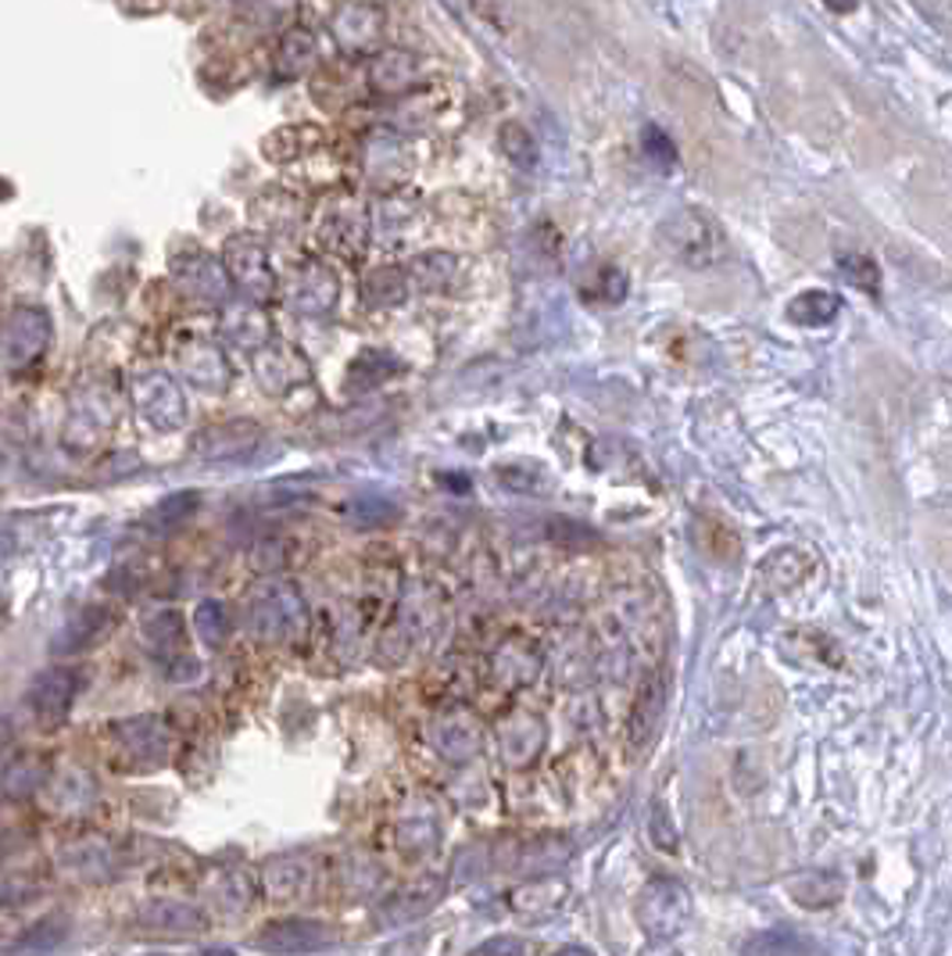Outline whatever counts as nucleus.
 Masks as SVG:
<instances>
[{
	"label": "nucleus",
	"instance_id": "obj_22",
	"mask_svg": "<svg viewBox=\"0 0 952 956\" xmlns=\"http://www.w3.org/2000/svg\"><path fill=\"white\" fill-rule=\"evenodd\" d=\"M838 272L841 280H846L849 286H855V291L863 294H877L881 291V269L870 255H860V251H841L838 255Z\"/></svg>",
	"mask_w": 952,
	"mask_h": 956
},
{
	"label": "nucleus",
	"instance_id": "obj_15",
	"mask_svg": "<svg viewBox=\"0 0 952 956\" xmlns=\"http://www.w3.org/2000/svg\"><path fill=\"white\" fill-rule=\"evenodd\" d=\"M254 223H262L269 234H294L297 226H302V201H297L294 194H283V190H272V194H262L254 201Z\"/></svg>",
	"mask_w": 952,
	"mask_h": 956
},
{
	"label": "nucleus",
	"instance_id": "obj_16",
	"mask_svg": "<svg viewBox=\"0 0 952 956\" xmlns=\"http://www.w3.org/2000/svg\"><path fill=\"white\" fill-rule=\"evenodd\" d=\"M784 316L795 326H809V330H816V326H827L841 316V297L835 291H802L787 302Z\"/></svg>",
	"mask_w": 952,
	"mask_h": 956
},
{
	"label": "nucleus",
	"instance_id": "obj_3",
	"mask_svg": "<svg viewBox=\"0 0 952 956\" xmlns=\"http://www.w3.org/2000/svg\"><path fill=\"white\" fill-rule=\"evenodd\" d=\"M384 8L373 4V0H344L333 19H330V36L340 54L348 58H365L373 54L379 36H384Z\"/></svg>",
	"mask_w": 952,
	"mask_h": 956
},
{
	"label": "nucleus",
	"instance_id": "obj_27",
	"mask_svg": "<svg viewBox=\"0 0 952 956\" xmlns=\"http://www.w3.org/2000/svg\"><path fill=\"white\" fill-rule=\"evenodd\" d=\"M65 921H58V918H50V921H44V924H36L33 927V935H25V942H22V953H30V956H44V953H50L54 946H58V942L65 938Z\"/></svg>",
	"mask_w": 952,
	"mask_h": 956
},
{
	"label": "nucleus",
	"instance_id": "obj_21",
	"mask_svg": "<svg viewBox=\"0 0 952 956\" xmlns=\"http://www.w3.org/2000/svg\"><path fill=\"white\" fill-rule=\"evenodd\" d=\"M390 370H398L390 351H379V348H365L355 362H351V376H348V387L351 391H370L376 384H384L390 376Z\"/></svg>",
	"mask_w": 952,
	"mask_h": 956
},
{
	"label": "nucleus",
	"instance_id": "obj_33",
	"mask_svg": "<svg viewBox=\"0 0 952 956\" xmlns=\"http://www.w3.org/2000/svg\"><path fill=\"white\" fill-rule=\"evenodd\" d=\"M559 956H591V953H583V949H563Z\"/></svg>",
	"mask_w": 952,
	"mask_h": 956
},
{
	"label": "nucleus",
	"instance_id": "obj_30",
	"mask_svg": "<svg viewBox=\"0 0 952 956\" xmlns=\"http://www.w3.org/2000/svg\"><path fill=\"white\" fill-rule=\"evenodd\" d=\"M223 606L219 603H208V606H201V612H197V623L204 627V634H212V641H219L223 638Z\"/></svg>",
	"mask_w": 952,
	"mask_h": 956
},
{
	"label": "nucleus",
	"instance_id": "obj_28",
	"mask_svg": "<svg viewBox=\"0 0 952 956\" xmlns=\"http://www.w3.org/2000/svg\"><path fill=\"white\" fill-rule=\"evenodd\" d=\"M394 516H398V509L384 498H359L355 505H351V520L362 524V527H376L384 520H394Z\"/></svg>",
	"mask_w": 952,
	"mask_h": 956
},
{
	"label": "nucleus",
	"instance_id": "obj_26",
	"mask_svg": "<svg viewBox=\"0 0 952 956\" xmlns=\"http://www.w3.org/2000/svg\"><path fill=\"white\" fill-rule=\"evenodd\" d=\"M642 151H645V158H648L659 172H670V169L677 166L673 140H670V136H666L659 126H645V133H642Z\"/></svg>",
	"mask_w": 952,
	"mask_h": 956
},
{
	"label": "nucleus",
	"instance_id": "obj_20",
	"mask_svg": "<svg viewBox=\"0 0 952 956\" xmlns=\"http://www.w3.org/2000/svg\"><path fill=\"white\" fill-rule=\"evenodd\" d=\"M319 144H322V130H316V126H287V130H276L265 140V158L291 161V158H302L308 147H319Z\"/></svg>",
	"mask_w": 952,
	"mask_h": 956
},
{
	"label": "nucleus",
	"instance_id": "obj_12",
	"mask_svg": "<svg viewBox=\"0 0 952 956\" xmlns=\"http://www.w3.org/2000/svg\"><path fill=\"white\" fill-rule=\"evenodd\" d=\"M258 380H262L265 391L283 394L297 384H305L308 365H305L302 355L291 351V348H265L262 355H258Z\"/></svg>",
	"mask_w": 952,
	"mask_h": 956
},
{
	"label": "nucleus",
	"instance_id": "obj_23",
	"mask_svg": "<svg viewBox=\"0 0 952 956\" xmlns=\"http://www.w3.org/2000/svg\"><path fill=\"white\" fill-rule=\"evenodd\" d=\"M627 286H631V280H627V272H623L620 266H602L594 272V280L583 283L580 294L588 297V302L620 305L623 297H627Z\"/></svg>",
	"mask_w": 952,
	"mask_h": 956
},
{
	"label": "nucleus",
	"instance_id": "obj_5",
	"mask_svg": "<svg viewBox=\"0 0 952 956\" xmlns=\"http://www.w3.org/2000/svg\"><path fill=\"white\" fill-rule=\"evenodd\" d=\"M637 913H642V921L651 935L666 938V935H677L680 927H684L691 903H688V892L680 889L677 881H651L642 896Z\"/></svg>",
	"mask_w": 952,
	"mask_h": 956
},
{
	"label": "nucleus",
	"instance_id": "obj_14",
	"mask_svg": "<svg viewBox=\"0 0 952 956\" xmlns=\"http://www.w3.org/2000/svg\"><path fill=\"white\" fill-rule=\"evenodd\" d=\"M362 302L370 308H394L408 297V277L401 266H376L362 277Z\"/></svg>",
	"mask_w": 952,
	"mask_h": 956
},
{
	"label": "nucleus",
	"instance_id": "obj_4",
	"mask_svg": "<svg viewBox=\"0 0 952 956\" xmlns=\"http://www.w3.org/2000/svg\"><path fill=\"white\" fill-rule=\"evenodd\" d=\"M340 302V280L337 272L322 262V258H311L302 269L294 272V283H291V308L297 316H308V319H322L330 316Z\"/></svg>",
	"mask_w": 952,
	"mask_h": 956
},
{
	"label": "nucleus",
	"instance_id": "obj_31",
	"mask_svg": "<svg viewBox=\"0 0 952 956\" xmlns=\"http://www.w3.org/2000/svg\"><path fill=\"white\" fill-rule=\"evenodd\" d=\"M476 956H526V946L520 938H498L491 946H484Z\"/></svg>",
	"mask_w": 952,
	"mask_h": 956
},
{
	"label": "nucleus",
	"instance_id": "obj_7",
	"mask_svg": "<svg viewBox=\"0 0 952 956\" xmlns=\"http://www.w3.org/2000/svg\"><path fill=\"white\" fill-rule=\"evenodd\" d=\"M408 169H412V155L401 136H390V133H370L362 144V172L365 180L376 183V187H394L401 183Z\"/></svg>",
	"mask_w": 952,
	"mask_h": 956
},
{
	"label": "nucleus",
	"instance_id": "obj_2",
	"mask_svg": "<svg viewBox=\"0 0 952 956\" xmlns=\"http://www.w3.org/2000/svg\"><path fill=\"white\" fill-rule=\"evenodd\" d=\"M370 234H373L370 212L351 198H333L319 215V244L330 255L348 258V262H355V258L365 255Z\"/></svg>",
	"mask_w": 952,
	"mask_h": 956
},
{
	"label": "nucleus",
	"instance_id": "obj_11",
	"mask_svg": "<svg viewBox=\"0 0 952 956\" xmlns=\"http://www.w3.org/2000/svg\"><path fill=\"white\" fill-rule=\"evenodd\" d=\"M72 699H76V674H68V671L39 674L33 681V688H30V709H33V717L44 723V728L61 723L65 713H68V706H72Z\"/></svg>",
	"mask_w": 952,
	"mask_h": 956
},
{
	"label": "nucleus",
	"instance_id": "obj_19",
	"mask_svg": "<svg viewBox=\"0 0 952 956\" xmlns=\"http://www.w3.org/2000/svg\"><path fill=\"white\" fill-rule=\"evenodd\" d=\"M144 921L158 932H204V913L186 903H172V899H158L147 907Z\"/></svg>",
	"mask_w": 952,
	"mask_h": 956
},
{
	"label": "nucleus",
	"instance_id": "obj_10",
	"mask_svg": "<svg viewBox=\"0 0 952 956\" xmlns=\"http://www.w3.org/2000/svg\"><path fill=\"white\" fill-rule=\"evenodd\" d=\"M305 627V606L291 587H276L265 595L262 606H254V631L269 641L294 638Z\"/></svg>",
	"mask_w": 952,
	"mask_h": 956
},
{
	"label": "nucleus",
	"instance_id": "obj_32",
	"mask_svg": "<svg viewBox=\"0 0 952 956\" xmlns=\"http://www.w3.org/2000/svg\"><path fill=\"white\" fill-rule=\"evenodd\" d=\"M827 8L831 11H838V15H849V11H855V4H860V0H824Z\"/></svg>",
	"mask_w": 952,
	"mask_h": 956
},
{
	"label": "nucleus",
	"instance_id": "obj_18",
	"mask_svg": "<svg viewBox=\"0 0 952 956\" xmlns=\"http://www.w3.org/2000/svg\"><path fill=\"white\" fill-rule=\"evenodd\" d=\"M498 147L520 172H534L537 169V161H541L537 140H534V133L523 126V122H501Z\"/></svg>",
	"mask_w": 952,
	"mask_h": 956
},
{
	"label": "nucleus",
	"instance_id": "obj_1",
	"mask_svg": "<svg viewBox=\"0 0 952 956\" xmlns=\"http://www.w3.org/2000/svg\"><path fill=\"white\" fill-rule=\"evenodd\" d=\"M659 244L684 269H713L727 255L724 226L705 209H677L666 215L659 223Z\"/></svg>",
	"mask_w": 952,
	"mask_h": 956
},
{
	"label": "nucleus",
	"instance_id": "obj_29",
	"mask_svg": "<svg viewBox=\"0 0 952 956\" xmlns=\"http://www.w3.org/2000/svg\"><path fill=\"white\" fill-rule=\"evenodd\" d=\"M469 4H473V11H476V15H480L487 25H495V30L509 33L512 19H509V8H506V0H469Z\"/></svg>",
	"mask_w": 952,
	"mask_h": 956
},
{
	"label": "nucleus",
	"instance_id": "obj_25",
	"mask_svg": "<svg viewBox=\"0 0 952 956\" xmlns=\"http://www.w3.org/2000/svg\"><path fill=\"white\" fill-rule=\"evenodd\" d=\"M104 631H107V617H104V609H87V612H79V617H76L72 623H68V631H65V641H68L65 649H83V645H93V641H98Z\"/></svg>",
	"mask_w": 952,
	"mask_h": 956
},
{
	"label": "nucleus",
	"instance_id": "obj_24",
	"mask_svg": "<svg viewBox=\"0 0 952 956\" xmlns=\"http://www.w3.org/2000/svg\"><path fill=\"white\" fill-rule=\"evenodd\" d=\"M226 330L234 340H240L243 348H258V345H269L272 326L258 308H237V312H229Z\"/></svg>",
	"mask_w": 952,
	"mask_h": 956
},
{
	"label": "nucleus",
	"instance_id": "obj_13",
	"mask_svg": "<svg viewBox=\"0 0 952 956\" xmlns=\"http://www.w3.org/2000/svg\"><path fill=\"white\" fill-rule=\"evenodd\" d=\"M405 277H408V291H419V294H438L444 286H452L458 277V258L447 255V251H427L412 258L405 266Z\"/></svg>",
	"mask_w": 952,
	"mask_h": 956
},
{
	"label": "nucleus",
	"instance_id": "obj_8",
	"mask_svg": "<svg viewBox=\"0 0 952 956\" xmlns=\"http://www.w3.org/2000/svg\"><path fill=\"white\" fill-rule=\"evenodd\" d=\"M419 76V61L412 50L401 47H384L370 54V65H365V83L379 98H398V93L412 90Z\"/></svg>",
	"mask_w": 952,
	"mask_h": 956
},
{
	"label": "nucleus",
	"instance_id": "obj_17",
	"mask_svg": "<svg viewBox=\"0 0 952 956\" xmlns=\"http://www.w3.org/2000/svg\"><path fill=\"white\" fill-rule=\"evenodd\" d=\"M319 58V40L316 33L308 30H291L287 36L280 40V50H276V76L280 79H297L305 76L311 65Z\"/></svg>",
	"mask_w": 952,
	"mask_h": 956
},
{
	"label": "nucleus",
	"instance_id": "obj_9",
	"mask_svg": "<svg viewBox=\"0 0 952 956\" xmlns=\"http://www.w3.org/2000/svg\"><path fill=\"white\" fill-rule=\"evenodd\" d=\"M226 262H229V272H234V280L251 297H258V302L276 291V280H272V269H269V255L258 240L234 237L226 248Z\"/></svg>",
	"mask_w": 952,
	"mask_h": 956
},
{
	"label": "nucleus",
	"instance_id": "obj_6",
	"mask_svg": "<svg viewBox=\"0 0 952 956\" xmlns=\"http://www.w3.org/2000/svg\"><path fill=\"white\" fill-rule=\"evenodd\" d=\"M337 942V932H330V924L319 921H276L265 924V932L254 935V946L265 953H316Z\"/></svg>",
	"mask_w": 952,
	"mask_h": 956
}]
</instances>
